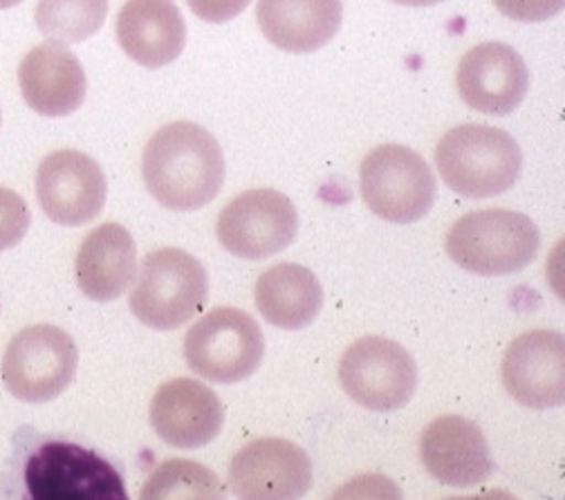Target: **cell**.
<instances>
[{"label":"cell","mask_w":565,"mask_h":500,"mask_svg":"<svg viewBox=\"0 0 565 500\" xmlns=\"http://www.w3.org/2000/svg\"><path fill=\"white\" fill-rule=\"evenodd\" d=\"M225 173L218 139L191 121L162 126L141 156V178L149 193L171 211H198L214 202Z\"/></svg>","instance_id":"obj_1"},{"label":"cell","mask_w":565,"mask_h":500,"mask_svg":"<svg viewBox=\"0 0 565 500\" xmlns=\"http://www.w3.org/2000/svg\"><path fill=\"white\" fill-rule=\"evenodd\" d=\"M436 167L454 193L484 200L516 184L523 153L519 141L497 126L460 124L438 141Z\"/></svg>","instance_id":"obj_2"},{"label":"cell","mask_w":565,"mask_h":500,"mask_svg":"<svg viewBox=\"0 0 565 500\" xmlns=\"http://www.w3.org/2000/svg\"><path fill=\"white\" fill-rule=\"evenodd\" d=\"M447 256L476 276H510L525 269L541 249L532 219L510 209H482L458 219L445 241Z\"/></svg>","instance_id":"obj_3"},{"label":"cell","mask_w":565,"mask_h":500,"mask_svg":"<svg viewBox=\"0 0 565 500\" xmlns=\"http://www.w3.org/2000/svg\"><path fill=\"white\" fill-rule=\"evenodd\" d=\"M209 299V274L189 252L164 247L141 260L130 312L153 330H178L202 312Z\"/></svg>","instance_id":"obj_4"},{"label":"cell","mask_w":565,"mask_h":500,"mask_svg":"<svg viewBox=\"0 0 565 500\" xmlns=\"http://www.w3.org/2000/svg\"><path fill=\"white\" fill-rule=\"evenodd\" d=\"M184 362L206 382L238 384L263 364L265 334L256 319L238 308H216L184 337Z\"/></svg>","instance_id":"obj_5"},{"label":"cell","mask_w":565,"mask_h":500,"mask_svg":"<svg viewBox=\"0 0 565 500\" xmlns=\"http://www.w3.org/2000/svg\"><path fill=\"white\" fill-rule=\"evenodd\" d=\"M360 184L366 206L393 225H411L427 216L438 189L431 167L402 145L373 149L360 167Z\"/></svg>","instance_id":"obj_6"},{"label":"cell","mask_w":565,"mask_h":500,"mask_svg":"<svg viewBox=\"0 0 565 500\" xmlns=\"http://www.w3.org/2000/svg\"><path fill=\"white\" fill-rule=\"evenodd\" d=\"M79 369L75 339L56 326H30L3 354V384L21 402L45 404L73 384Z\"/></svg>","instance_id":"obj_7"},{"label":"cell","mask_w":565,"mask_h":500,"mask_svg":"<svg viewBox=\"0 0 565 500\" xmlns=\"http://www.w3.org/2000/svg\"><path fill=\"white\" fill-rule=\"evenodd\" d=\"M32 500H128L121 474L93 449L73 443H45L25 465Z\"/></svg>","instance_id":"obj_8"},{"label":"cell","mask_w":565,"mask_h":500,"mask_svg":"<svg viewBox=\"0 0 565 500\" xmlns=\"http://www.w3.org/2000/svg\"><path fill=\"white\" fill-rule=\"evenodd\" d=\"M339 382L355 404L388 413L415 395L417 364L404 345L371 334L348 345L339 362Z\"/></svg>","instance_id":"obj_9"},{"label":"cell","mask_w":565,"mask_h":500,"mask_svg":"<svg viewBox=\"0 0 565 500\" xmlns=\"http://www.w3.org/2000/svg\"><path fill=\"white\" fill-rule=\"evenodd\" d=\"M299 234L292 200L276 189H249L236 195L218 216V243L238 258L265 260L288 249Z\"/></svg>","instance_id":"obj_10"},{"label":"cell","mask_w":565,"mask_h":500,"mask_svg":"<svg viewBox=\"0 0 565 500\" xmlns=\"http://www.w3.org/2000/svg\"><path fill=\"white\" fill-rule=\"evenodd\" d=\"M106 175L82 151H54L36 171V198L45 216L63 227H82L99 219L106 204Z\"/></svg>","instance_id":"obj_11"},{"label":"cell","mask_w":565,"mask_h":500,"mask_svg":"<svg viewBox=\"0 0 565 500\" xmlns=\"http://www.w3.org/2000/svg\"><path fill=\"white\" fill-rule=\"evenodd\" d=\"M310 485V456L282 438L252 440L230 465V487L245 500H292L306 496Z\"/></svg>","instance_id":"obj_12"},{"label":"cell","mask_w":565,"mask_h":500,"mask_svg":"<svg viewBox=\"0 0 565 500\" xmlns=\"http://www.w3.org/2000/svg\"><path fill=\"white\" fill-rule=\"evenodd\" d=\"M456 86L471 110L503 117L523 104L530 91V70L512 45L489 41L462 56Z\"/></svg>","instance_id":"obj_13"},{"label":"cell","mask_w":565,"mask_h":500,"mask_svg":"<svg viewBox=\"0 0 565 500\" xmlns=\"http://www.w3.org/2000/svg\"><path fill=\"white\" fill-rule=\"evenodd\" d=\"M503 384L527 408L565 404V337L556 330H532L510 343L503 357Z\"/></svg>","instance_id":"obj_14"},{"label":"cell","mask_w":565,"mask_h":500,"mask_svg":"<svg viewBox=\"0 0 565 500\" xmlns=\"http://www.w3.org/2000/svg\"><path fill=\"white\" fill-rule=\"evenodd\" d=\"M225 408L206 384L189 377L164 382L151 400V426L175 449H200L223 432Z\"/></svg>","instance_id":"obj_15"},{"label":"cell","mask_w":565,"mask_h":500,"mask_svg":"<svg viewBox=\"0 0 565 500\" xmlns=\"http://www.w3.org/2000/svg\"><path fill=\"white\" fill-rule=\"evenodd\" d=\"M419 458L438 482L476 487L493 471V458L480 426L460 415L436 417L419 436Z\"/></svg>","instance_id":"obj_16"},{"label":"cell","mask_w":565,"mask_h":500,"mask_svg":"<svg viewBox=\"0 0 565 500\" xmlns=\"http://www.w3.org/2000/svg\"><path fill=\"white\" fill-rule=\"evenodd\" d=\"M25 104L43 117H67L82 108L88 91L84 65L65 43L36 45L19 65Z\"/></svg>","instance_id":"obj_17"},{"label":"cell","mask_w":565,"mask_h":500,"mask_svg":"<svg viewBox=\"0 0 565 500\" xmlns=\"http://www.w3.org/2000/svg\"><path fill=\"white\" fill-rule=\"evenodd\" d=\"M115 34L126 56L151 70L173 63L186 45V23L173 0H128Z\"/></svg>","instance_id":"obj_18"},{"label":"cell","mask_w":565,"mask_h":500,"mask_svg":"<svg viewBox=\"0 0 565 500\" xmlns=\"http://www.w3.org/2000/svg\"><path fill=\"white\" fill-rule=\"evenodd\" d=\"M256 21L263 36L292 54L326 47L343 21L341 0H258Z\"/></svg>","instance_id":"obj_19"},{"label":"cell","mask_w":565,"mask_h":500,"mask_svg":"<svg viewBox=\"0 0 565 500\" xmlns=\"http://www.w3.org/2000/svg\"><path fill=\"white\" fill-rule=\"evenodd\" d=\"M79 290L97 304L124 297L135 280L137 245L130 232L117 223L93 230L75 260Z\"/></svg>","instance_id":"obj_20"},{"label":"cell","mask_w":565,"mask_h":500,"mask_svg":"<svg viewBox=\"0 0 565 500\" xmlns=\"http://www.w3.org/2000/svg\"><path fill=\"white\" fill-rule=\"evenodd\" d=\"M254 299L260 317L274 328L303 330L323 308V288L308 267L278 263L258 276Z\"/></svg>","instance_id":"obj_21"},{"label":"cell","mask_w":565,"mask_h":500,"mask_svg":"<svg viewBox=\"0 0 565 500\" xmlns=\"http://www.w3.org/2000/svg\"><path fill=\"white\" fill-rule=\"evenodd\" d=\"M108 17V0H39L36 28L58 43H82L95 36Z\"/></svg>","instance_id":"obj_22"},{"label":"cell","mask_w":565,"mask_h":500,"mask_svg":"<svg viewBox=\"0 0 565 500\" xmlns=\"http://www.w3.org/2000/svg\"><path fill=\"white\" fill-rule=\"evenodd\" d=\"M225 489L221 478L200 462L173 458L162 462L141 489L145 500H214L223 498Z\"/></svg>","instance_id":"obj_23"},{"label":"cell","mask_w":565,"mask_h":500,"mask_svg":"<svg viewBox=\"0 0 565 500\" xmlns=\"http://www.w3.org/2000/svg\"><path fill=\"white\" fill-rule=\"evenodd\" d=\"M28 202L12 189L0 187V252L17 247L30 230Z\"/></svg>","instance_id":"obj_24"},{"label":"cell","mask_w":565,"mask_h":500,"mask_svg":"<svg viewBox=\"0 0 565 500\" xmlns=\"http://www.w3.org/2000/svg\"><path fill=\"white\" fill-rule=\"evenodd\" d=\"M497 10L519 23H545L563 12L565 0H493Z\"/></svg>","instance_id":"obj_25"},{"label":"cell","mask_w":565,"mask_h":500,"mask_svg":"<svg viewBox=\"0 0 565 500\" xmlns=\"http://www.w3.org/2000/svg\"><path fill=\"white\" fill-rule=\"evenodd\" d=\"M252 0H186L189 10L206 23H227L241 17Z\"/></svg>","instance_id":"obj_26"},{"label":"cell","mask_w":565,"mask_h":500,"mask_svg":"<svg viewBox=\"0 0 565 500\" xmlns=\"http://www.w3.org/2000/svg\"><path fill=\"white\" fill-rule=\"evenodd\" d=\"M391 3H397L404 8H434L443 3V0H391Z\"/></svg>","instance_id":"obj_27"},{"label":"cell","mask_w":565,"mask_h":500,"mask_svg":"<svg viewBox=\"0 0 565 500\" xmlns=\"http://www.w3.org/2000/svg\"><path fill=\"white\" fill-rule=\"evenodd\" d=\"M19 3H23V0H0V10H10V8H17Z\"/></svg>","instance_id":"obj_28"},{"label":"cell","mask_w":565,"mask_h":500,"mask_svg":"<svg viewBox=\"0 0 565 500\" xmlns=\"http://www.w3.org/2000/svg\"><path fill=\"white\" fill-rule=\"evenodd\" d=\"M0 121H3V117H0Z\"/></svg>","instance_id":"obj_29"}]
</instances>
